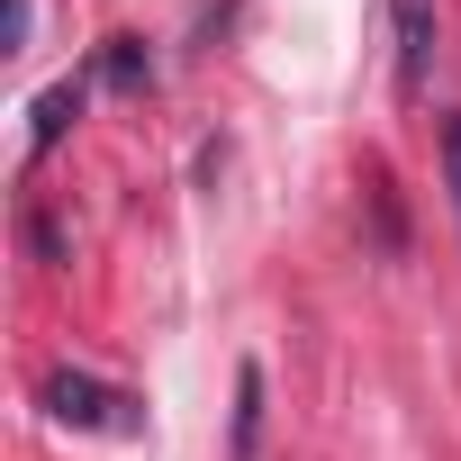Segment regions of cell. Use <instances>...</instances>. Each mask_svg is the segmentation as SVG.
Segmentation results:
<instances>
[{"instance_id": "4", "label": "cell", "mask_w": 461, "mask_h": 461, "mask_svg": "<svg viewBox=\"0 0 461 461\" xmlns=\"http://www.w3.org/2000/svg\"><path fill=\"white\" fill-rule=\"evenodd\" d=\"M73 109H82V91H73V82H55V91H46V100H37V136H28V145H37V154H46V145H55V136H64V118H73Z\"/></svg>"}, {"instance_id": "5", "label": "cell", "mask_w": 461, "mask_h": 461, "mask_svg": "<svg viewBox=\"0 0 461 461\" xmlns=\"http://www.w3.org/2000/svg\"><path fill=\"white\" fill-rule=\"evenodd\" d=\"M443 190H452V217H461V109H443Z\"/></svg>"}, {"instance_id": "1", "label": "cell", "mask_w": 461, "mask_h": 461, "mask_svg": "<svg viewBox=\"0 0 461 461\" xmlns=\"http://www.w3.org/2000/svg\"><path fill=\"white\" fill-rule=\"evenodd\" d=\"M389 37H398V100H416L443 55V10L434 0H389Z\"/></svg>"}, {"instance_id": "2", "label": "cell", "mask_w": 461, "mask_h": 461, "mask_svg": "<svg viewBox=\"0 0 461 461\" xmlns=\"http://www.w3.org/2000/svg\"><path fill=\"white\" fill-rule=\"evenodd\" d=\"M46 407H55L64 425H127V416H118L127 398H109V389L82 380V371H55V380H46Z\"/></svg>"}, {"instance_id": "3", "label": "cell", "mask_w": 461, "mask_h": 461, "mask_svg": "<svg viewBox=\"0 0 461 461\" xmlns=\"http://www.w3.org/2000/svg\"><path fill=\"white\" fill-rule=\"evenodd\" d=\"M254 434H263V371L236 380V461H254Z\"/></svg>"}]
</instances>
